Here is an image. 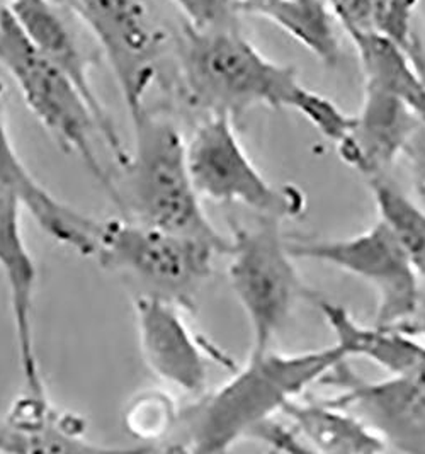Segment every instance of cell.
<instances>
[{
	"instance_id": "obj_1",
	"label": "cell",
	"mask_w": 425,
	"mask_h": 454,
	"mask_svg": "<svg viewBox=\"0 0 425 454\" xmlns=\"http://www.w3.org/2000/svg\"><path fill=\"white\" fill-rule=\"evenodd\" d=\"M177 72L187 101L208 114L235 123L250 109H291L337 145L352 116L300 82L298 72L263 55L240 26L194 27L184 24L176 38Z\"/></svg>"
},
{
	"instance_id": "obj_2",
	"label": "cell",
	"mask_w": 425,
	"mask_h": 454,
	"mask_svg": "<svg viewBox=\"0 0 425 454\" xmlns=\"http://www.w3.org/2000/svg\"><path fill=\"white\" fill-rule=\"evenodd\" d=\"M344 361L349 357L339 344L298 354L250 352L228 381L181 415L183 450L200 454L228 451Z\"/></svg>"
},
{
	"instance_id": "obj_3",
	"label": "cell",
	"mask_w": 425,
	"mask_h": 454,
	"mask_svg": "<svg viewBox=\"0 0 425 454\" xmlns=\"http://www.w3.org/2000/svg\"><path fill=\"white\" fill-rule=\"evenodd\" d=\"M130 118L133 145L122 166L114 203L126 218L211 242L224 255L228 239L204 213L203 198L189 168L187 142L179 128L152 113L146 104L131 111Z\"/></svg>"
},
{
	"instance_id": "obj_4",
	"label": "cell",
	"mask_w": 425,
	"mask_h": 454,
	"mask_svg": "<svg viewBox=\"0 0 425 454\" xmlns=\"http://www.w3.org/2000/svg\"><path fill=\"white\" fill-rule=\"evenodd\" d=\"M0 67L16 82L28 109L55 138L61 150L74 153L114 201L116 183L102 166L96 140L102 128L81 89L35 48L5 7L0 12Z\"/></svg>"
},
{
	"instance_id": "obj_5",
	"label": "cell",
	"mask_w": 425,
	"mask_h": 454,
	"mask_svg": "<svg viewBox=\"0 0 425 454\" xmlns=\"http://www.w3.org/2000/svg\"><path fill=\"white\" fill-rule=\"evenodd\" d=\"M218 254H223L220 248L201 239L114 218L99 222L92 257L102 268L138 283L143 294L194 311Z\"/></svg>"
},
{
	"instance_id": "obj_6",
	"label": "cell",
	"mask_w": 425,
	"mask_h": 454,
	"mask_svg": "<svg viewBox=\"0 0 425 454\" xmlns=\"http://www.w3.org/2000/svg\"><path fill=\"white\" fill-rule=\"evenodd\" d=\"M228 281L252 332L250 352L271 349L302 298H311L284 237L283 220L257 216L254 225L233 223L228 239Z\"/></svg>"
},
{
	"instance_id": "obj_7",
	"label": "cell",
	"mask_w": 425,
	"mask_h": 454,
	"mask_svg": "<svg viewBox=\"0 0 425 454\" xmlns=\"http://www.w3.org/2000/svg\"><path fill=\"white\" fill-rule=\"evenodd\" d=\"M237 124L224 114H208L187 142V160L200 196L223 205H242L257 216L296 218L304 196L295 186L271 184L247 155Z\"/></svg>"
},
{
	"instance_id": "obj_8",
	"label": "cell",
	"mask_w": 425,
	"mask_h": 454,
	"mask_svg": "<svg viewBox=\"0 0 425 454\" xmlns=\"http://www.w3.org/2000/svg\"><path fill=\"white\" fill-rule=\"evenodd\" d=\"M296 259L317 261L366 281L378 294L374 325L402 327L412 317L419 272L385 222L347 239L289 240Z\"/></svg>"
},
{
	"instance_id": "obj_9",
	"label": "cell",
	"mask_w": 425,
	"mask_h": 454,
	"mask_svg": "<svg viewBox=\"0 0 425 454\" xmlns=\"http://www.w3.org/2000/svg\"><path fill=\"white\" fill-rule=\"evenodd\" d=\"M57 2L74 12L101 44L128 111L145 106L159 74L167 35L142 0Z\"/></svg>"
},
{
	"instance_id": "obj_10",
	"label": "cell",
	"mask_w": 425,
	"mask_h": 454,
	"mask_svg": "<svg viewBox=\"0 0 425 454\" xmlns=\"http://www.w3.org/2000/svg\"><path fill=\"white\" fill-rule=\"evenodd\" d=\"M320 385L337 387L341 392L328 400L365 420L388 450L425 454V361L378 381L356 376L344 361Z\"/></svg>"
},
{
	"instance_id": "obj_11",
	"label": "cell",
	"mask_w": 425,
	"mask_h": 454,
	"mask_svg": "<svg viewBox=\"0 0 425 454\" xmlns=\"http://www.w3.org/2000/svg\"><path fill=\"white\" fill-rule=\"evenodd\" d=\"M135 322L143 359L162 381L191 395H201L208 385L211 357L233 366L215 346L196 337L184 320L179 305L152 294L133 300Z\"/></svg>"
},
{
	"instance_id": "obj_12",
	"label": "cell",
	"mask_w": 425,
	"mask_h": 454,
	"mask_svg": "<svg viewBox=\"0 0 425 454\" xmlns=\"http://www.w3.org/2000/svg\"><path fill=\"white\" fill-rule=\"evenodd\" d=\"M419 128L417 113L402 96L385 85L365 81L363 106L352 116L337 150L345 164L366 179L390 176Z\"/></svg>"
},
{
	"instance_id": "obj_13",
	"label": "cell",
	"mask_w": 425,
	"mask_h": 454,
	"mask_svg": "<svg viewBox=\"0 0 425 454\" xmlns=\"http://www.w3.org/2000/svg\"><path fill=\"white\" fill-rule=\"evenodd\" d=\"M22 207L14 192L0 186V272L9 293L22 380L28 392L46 393L35 342L38 268L24 239Z\"/></svg>"
},
{
	"instance_id": "obj_14",
	"label": "cell",
	"mask_w": 425,
	"mask_h": 454,
	"mask_svg": "<svg viewBox=\"0 0 425 454\" xmlns=\"http://www.w3.org/2000/svg\"><path fill=\"white\" fill-rule=\"evenodd\" d=\"M7 9L20 24L22 33L35 48L61 72H65L82 90L92 106L102 128L104 145L114 155L118 166L128 160V148H124L120 131L109 113L101 103L92 81L91 60L82 46L77 33L59 9L57 0H7Z\"/></svg>"
},
{
	"instance_id": "obj_15",
	"label": "cell",
	"mask_w": 425,
	"mask_h": 454,
	"mask_svg": "<svg viewBox=\"0 0 425 454\" xmlns=\"http://www.w3.org/2000/svg\"><path fill=\"white\" fill-rule=\"evenodd\" d=\"M81 415L55 407L48 393L24 390L0 420V453H106L145 451L106 448L87 439Z\"/></svg>"
},
{
	"instance_id": "obj_16",
	"label": "cell",
	"mask_w": 425,
	"mask_h": 454,
	"mask_svg": "<svg viewBox=\"0 0 425 454\" xmlns=\"http://www.w3.org/2000/svg\"><path fill=\"white\" fill-rule=\"evenodd\" d=\"M0 186L14 192L43 231L83 257H92L99 220L61 203L22 162L11 138L5 109L0 99Z\"/></svg>"
},
{
	"instance_id": "obj_17",
	"label": "cell",
	"mask_w": 425,
	"mask_h": 454,
	"mask_svg": "<svg viewBox=\"0 0 425 454\" xmlns=\"http://www.w3.org/2000/svg\"><path fill=\"white\" fill-rule=\"evenodd\" d=\"M281 415L300 439L304 453L374 454L388 450L365 420L328 398L302 395L291 400Z\"/></svg>"
},
{
	"instance_id": "obj_18",
	"label": "cell",
	"mask_w": 425,
	"mask_h": 454,
	"mask_svg": "<svg viewBox=\"0 0 425 454\" xmlns=\"http://www.w3.org/2000/svg\"><path fill=\"white\" fill-rule=\"evenodd\" d=\"M263 18L283 29L327 67L341 62L342 48L335 29L339 22L328 0H283Z\"/></svg>"
},
{
	"instance_id": "obj_19",
	"label": "cell",
	"mask_w": 425,
	"mask_h": 454,
	"mask_svg": "<svg viewBox=\"0 0 425 454\" xmlns=\"http://www.w3.org/2000/svg\"><path fill=\"white\" fill-rule=\"evenodd\" d=\"M378 207L380 220L405 248L419 276L425 274V211L397 186L390 176L366 179Z\"/></svg>"
},
{
	"instance_id": "obj_20",
	"label": "cell",
	"mask_w": 425,
	"mask_h": 454,
	"mask_svg": "<svg viewBox=\"0 0 425 454\" xmlns=\"http://www.w3.org/2000/svg\"><path fill=\"white\" fill-rule=\"evenodd\" d=\"M179 419L181 412L169 393L148 390L131 400L124 412V426L135 439L161 442L177 427Z\"/></svg>"
},
{
	"instance_id": "obj_21",
	"label": "cell",
	"mask_w": 425,
	"mask_h": 454,
	"mask_svg": "<svg viewBox=\"0 0 425 454\" xmlns=\"http://www.w3.org/2000/svg\"><path fill=\"white\" fill-rule=\"evenodd\" d=\"M391 0H328L337 22L347 33H383Z\"/></svg>"
},
{
	"instance_id": "obj_22",
	"label": "cell",
	"mask_w": 425,
	"mask_h": 454,
	"mask_svg": "<svg viewBox=\"0 0 425 454\" xmlns=\"http://www.w3.org/2000/svg\"><path fill=\"white\" fill-rule=\"evenodd\" d=\"M181 12L185 22L194 27H230L240 26V11L233 0H170Z\"/></svg>"
},
{
	"instance_id": "obj_23",
	"label": "cell",
	"mask_w": 425,
	"mask_h": 454,
	"mask_svg": "<svg viewBox=\"0 0 425 454\" xmlns=\"http://www.w3.org/2000/svg\"><path fill=\"white\" fill-rule=\"evenodd\" d=\"M408 57L412 59V62L415 65V68L419 70L421 77L425 83V43L417 33L412 36V40L405 46ZM421 120V128L415 133L413 140L406 148L405 157L412 162L413 168L417 170V174L421 176L422 183L425 184V109L422 114L419 116Z\"/></svg>"
},
{
	"instance_id": "obj_24",
	"label": "cell",
	"mask_w": 425,
	"mask_h": 454,
	"mask_svg": "<svg viewBox=\"0 0 425 454\" xmlns=\"http://www.w3.org/2000/svg\"><path fill=\"white\" fill-rule=\"evenodd\" d=\"M417 4L419 0H391L390 2L383 35L404 48L415 35L413 18H415Z\"/></svg>"
},
{
	"instance_id": "obj_25",
	"label": "cell",
	"mask_w": 425,
	"mask_h": 454,
	"mask_svg": "<svg viewBox=\"0 0 425 454\" xmlns=\"http://www.w3.org/2000/svg\"><path fill=\"white\" fill-rule=\"evenodd\" d=\"M398 329L408 332L425 342V274L419 276V291H417L415 309L412 311V317Z\"/></svg>"
},
{
	"instance_id": "obj_26",
	"label": "cell",
	"mask_w": 425,
	"mask_h": 454,
	"mask_svg": "<svg viewBox=\"0 0 425 454\" xmlns=\"http://www.w3.org/2000/svg\"><path fill=\"white\" fill-rule=\"evenodd\" d=\"M279 2H283V0H233V4L237 5V9L240 12H248V14L261 16V18Z\"/></svg>"
},
{
	"instance_id": "obj_27",
	"label": "cell",
	"mask_w": 425,
	"mask_h": 454,
	"mask_svg": "<svg viewBox=\"0 0 425 454\" xmlns=\"http://www.w3.org/2000/svg\"><path fill=\"white\" fill-rule=\"evenodd\" d=\"M7 7V0H0V12Z\"/></svg>"
}]
</instances>
